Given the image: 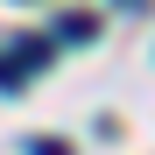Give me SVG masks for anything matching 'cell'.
Returning <instances> with one entry per match:
<instances>
[{
    "label": "cell",
    "instance_id": "obj_1",
    "mask_svg": "<svg viewBox=\"0 0 155 155\" xmlns=\"http://www.w3.org/2000/svg\"><path fill=\"white\" fill-rule=\"evenodd\" d=\"M57 35H64V42H85V35H92V14H71V21H64Z\"/></svg>",
    "mask_w": 155,
    "mask_h": 155
},
{
    "label": "cell",
    "instance_id": "obj_2",
    "mask_svg": "<svg viewBox=\"0 0 155 155\" xmlns=\"http://www.w3.org/2000/svg\"><path fill=\"white\" fill-rule=\"evenodd\" d=\"M28 155H71L64 141H28Z\"/></svg>",
    "mask_w": 155,
    "mask_h": 155
}]
</instances>
